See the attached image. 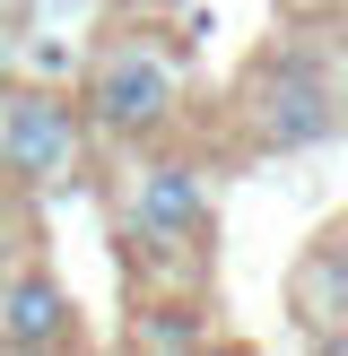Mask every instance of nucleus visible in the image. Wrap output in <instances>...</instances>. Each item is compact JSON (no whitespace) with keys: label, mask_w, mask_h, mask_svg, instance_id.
<instances>
[{"label":"nucleus","mask_w":348,"mask_h":356,"mask_svg":"<svg viewBox=\"0 0 348 356\" xmlns=\"http://www.w3.org/2000/svg\"><path fill=\"white\" fill-rule=\"evenodd\" d=\"M131 339H139V348H200L209 330H200V322H131Z\"/></svg>","instance_id":"nucleus-7"},{"label":"nucleus","mask_w":348,"mask_h":356,"mask_svg":"<svg viewBox=\"0 0 348 356\" xmlns=\"http://www.w3.org/2000/svg\"><path fill=\"white\" fill-rule=\"evenodd\" d=\"M0 174L61 191L87 174V113L52 87H0Z\"/></svg>","instance_id":"nucleus-2"},{"label":"nucleus","mask_w":348,"mask_h":356,"mask_svg":"<svg viewBox=\"0 0 348 356\" xmlns=\"http://www.w3.org/2000/svg\"><path fill=\"white\" fill-rule=\"evenodd\" d=\"M331 52L348 61V0H340V17H331Z\"/></svg>","instance_id":"nucleus-8"},{"label":"nucleus","mask_w":348,"mask_h":356,"mask_svg":"<svg viewBox=\"0 0 348 356\" xmlns=\"http://www.w3.org/2000/svg\"><path fill=\"white\" fill-rule=\"evenodd\" d=\"M122 218H131V235L157 243V252H191V243L209 235V183H200V165H183V156H148V165H131V183H122Z\"/></svg>","instance_id":"nucleus-4"},{"label":"nucleus","mask_w":348,"mask_h":356,"mask_svg":"<svg viewBox=\"0 0 348 356\" xmlns=\"http://www.w3.org/2000/svg\"><path fill=\"white\" fill-rule=\"evenodd\" d=\"M296 322L313 339H348V218L313 235L305 270H296Z\"/></svg>","instance_id":"nucleus-6"},{"label":"nucleus","mask_w":348,"mask_h":356,"mask_svg":"<svg viewBox=\"0 0 348 356\" xmlns=\"http://www.w3.org/2000/svg\"><path fill=\"white\" fill-rule=\"evenodd\" d=\"M244 131H253L261 148H278V156L322 148V139L340 131V87H331L322 61H305V52H261L253 79H244Z\"/></svg>","instance_id":"nucleus-1"},{"label":"nucleus","mask_w":348,"mask_h":356,"mask_svg":"<svg viewBox=\"0 0 348 356\" xmlns=\"http://www.w3.org/2000/svg\"><path fill=\"white\" fill-rule=\"evenodd\" d=\"M79 339V305L52 270L0 278V348H70Z\"/></svg>","instance_id":"nucleus-5"},{"label":"nucleus","mask_w":348,"mask_h":356,"mask_svg":"<svg viewBox=\"0 0 348 356\" xmlns=\"http://www.w3.org/2000/svg\"><path fill=\"white\" fill-rule=\"evenodd\" d=\"M174 96H183L174 52H157V44L131 35V44L96 52V70H87V87H79V113H87V131H104V139H148V131L174 122Z\"/></svg>","instance_id":"nucleus-3"}]
</instances>
